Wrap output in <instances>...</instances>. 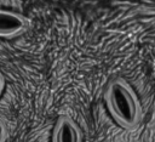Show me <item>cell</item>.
<instances>
[{"label": "cell", "instance_id": "obj_1", "mask_svg": "<svg viewBox=\"0 0 155 142\" xmlns=\"http://www.w3.org/2000/svg\"><path fill=\"white\" fill-rule=\"evenodd\" d=\"M105 103L114 120L125 129H133L140 119V104L128 83L114 79L105 91Z\"/></svg>", "mask_w": 155, "mask_h": 142}, {"label": "cell", "instance_id": "obj_3", "mask_svg": "<svg viewBox=\"0 0 155 142\" xmlns=\"http://www.w3.org/2000/svg\"><path fill=\"white\" fill-rule=\"evenodd\" d=\"M27 28V19L12 11L0 10V36L15 38L22 34Z\"/></svg>", "mask_w": 155, "mask_h": 142}, {"label": "cell", "instance_id": "obj_5", "mask_svg": "<svg viewBox=\"0 0 155 142\" xmlns=\"http://www.w3.org/2000/svg\"><path fill=\"white\" fill-rule=\"evenodd\" d=\"M4 87H5V80H4L2 74L0 73V95H1V92H2V90H4Z\"/></svg>", "mask_w": 155, "mask_h": 142}, {"label": "cell", "instance_id": "obj_2", "mask_svg": "<svg viewBox=\"0 0 155 142\" xmlns=\"http://www.w3.org/2000/svg\"><path fill=\"white\" fill-rule=\"evenodd\" d=\"M81 130L69 115H61L52 131V142H81Z\"/></svg>", "mask_w": 155, "mask_h": 142}, {"label": "cell", "instance_id": "obj_4", "mask_svg": "<svg viewBox=\"0 0 155 142\" xmlns=\"http://www.w3.org/2000/svg\"><path fill=\"white\" fill-rule=\"evenodd\" d=\"M7 136H8V132H7L6 124L2 120H0V142H6Z\"/></svg>", "mask_w": 155, "mask_h": 142}]
</instances>
